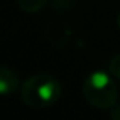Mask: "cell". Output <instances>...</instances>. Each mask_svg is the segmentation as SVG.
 I'll use <instances>...</instances> for the list:
<instances>
[{
    "label": "cell",
    "instance_id": "6da1fadb",
    "mask_svg": "<svg viewBox=\"0 0 120 120\" xmlns=\"http://www.w3.org/2000/svg\"><path fill=\"white\" fill-rule=\"evenodd\" d=\"M62 94V85L55 76L38 73L30 76L20 87V97L27 106L44 109L59 100Z\"/></svg>",
    "mask_w": 120,
    "mask_h": 120
},
{
    "label": "cell",
    "instance_id": "7a4b0ae2",
    "mask_svg": "<svg viewBox=\"0 0 120 120\" xmlns=\"http://www.w3.org/2000/svg\"><path fill=\"white\" fill-rule=\"evenodd\" d=\"M111 73L96 70L85 78L82 84V94L91 106L97 109H111L117 103L119 88Z\"/></svg>",
    "mask_w": 120,
    "mask_h": 120
},
{
    "label": "cell",
    "instance_id": "3957f363",
    "mask_svg": "<svg viewBox=\"0 0 120 120\" xmlns=\"http://www.w3.org/2000/svg\"><path fill=\"white\" fill-rule=\"evenodd\" d=\"M20 87H21L20 79L12 68L8 67L0 68V94L9 96L11 93H15Z\"/></svg>",
    "mask_w": 120,
    "mask_h": 120
},
{
    "label": "cell",
    "instance_id": "277c9868",
    "mask_svg": "<svg viewBox=\"0 0 120 120\" xmlns=\"http://www.w3.org/2000/svg\"><path fill=\"white\" fill-rule=\"evenodd\" d=\"M17 3L21 11L27 12V14H37L44 8L47 0H17Z\"/></svg>",
    "mask_w": 120,
    "mask_h": 120
},
{
    "label": "cell",
    "instance_id": "5b68a950",
    "mask_svg": "<svg viewBox=\"0 0 120 120\" xmlns=\"http://www.w3.org/2000/svg\"><path fill=\"white\" fill-rule=\"evenodd\" d=\"M108 71L116 78V79L120 81V53H117V55H116L114 58L109 61V64H108Z\"/></svg>",
    "mask_w": 120,
    "mask_h": 120
},
{
    "label": "cell",
    "instance_id": "8992f818",
    "mask_svg": "<svg viewBox=\"0 0 120 120\" xmlns=\"http://www.w3.org/2000/svg\"><path fill=\"white\" fill-rule=\"evenodd\" d=\"M109 117L120 120V103H119V105H114V106H112V109L109 111Z\"/></svg>",
    "mask_w": 120,
    "mask_h": 120
},
{
    "label": "cell",
    "instance_id": "52a82bcc",
    "mask_svg": "<svg viewBox=\"0 0 120 120\" xmlns=\"http://www.w3.org/2000/svg\"><path fill=\"white\" fill-rule=\"evenodd\" d=\"M117 26H119V29H120V12L117 14Z\"/></svg>",
    "mask_w": 120,
    "mask_h": 120
}]
</instances>
